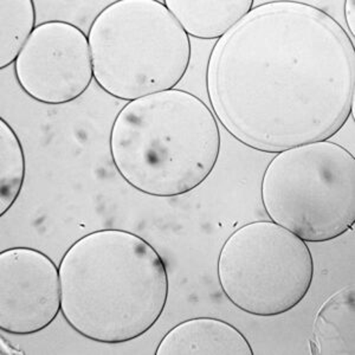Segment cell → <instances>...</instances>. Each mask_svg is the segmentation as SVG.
Instances as JSON below:
<instances>
[{
  "instance_id": "obj_1",
  "label": "cell",
  "mask_w": 355,
  "mask_h": 355,
  "mask_svg": "<svg viewBox=\"0 0 355 355\" xmlns=\"http://www.w3.org/2000/svg\"><path fill=\"white\" fill-rule=\"evenodd\" d=\"M206 92L217 121L251 150L327 141L354 115V43L321 8L268 1L212 48Z\"/></svg>"
},
{
  "instance_id": "obj_2",
  "label": "cell",
  "mask_w": 355,
  "mask_h": 355,
  "mask_svg": "<svg viewBox=\"0 0 355 355\" xmlns=\"http://www.w3.org/2000/svg\"><path fill=\"white\" fill-rule=\"evenodd\" d=\"M62 314L73 331L96 343H123L157 324L170 281L152 244L120 229L77 239L60 264Z\"/></svg>"
},
{
  "instance_id": "obj_3",
  "label": "cell",
  "mask_w": 355,
  "mask_h": 355,
  "mask_svg": "<svg viewBox=\"0 0 355 355\" xmlns=\"http://www.w3.org/2000/svg\"><path fill=\"white\" fill-rule=\"evenodd\" d=\"M214 112L193 94L171 89L130 101L114 120L110 155L119 174L150 197L190 193L220 154Z\"/></svg>"
},
{
  "instance_id": "obj_4",
  "label": "cell",
  "mask_w": 355,
  "mask_h": 355,
  "mask_svg": "<svg viewBox=\"0 0 355 355\" xmlns=\"http://www.w3.org/2000/svg\"><path fill=\"white\" fill-rule=\"evenodd\" d=\"M88 41L94 80L121 101L175 88L190 67V37L164 1H112L95 17Z\"/></svg>"
},
{
  "instance_id": "obj_5",
  "label": "cell",
  "mask_w": 355,
  "mask_h": 355,
  "mask_svg": "<svg viewBox=\"0 0 355 355\" xmlns=\"http://www.w3.org/2000/svg\"><path fill=\"white\" fill-rule=\"evenodd\" d=\"M262 202L271 222L308 243L339 239L355 223V159L319 141L277 154L263 174Z\"/></svg>"
},
{
  "instance_id": "obj_6",
  "label": "cell",
  "mask_w": 355,
  "mask_h": 355,
  "mask_svg": "<svg viewBox=\"0 0 355 355\" xmlns=\"http://www.w3.org/2000/svg\"><path fill=\"white\" fill-rule=\"evenodd\" d=\"M223 293L248 314L272 318L297 307L314 279L307 242L274 222L249 223L234 231L219 252Z\"/></svg>"
},
{
  "instance_id": "obj_7",
  "label": "cell",
  "mask_w": 355,
  "mask_h": 355,
  "mask_svg": "<svg viewBox=\"0 0 355 355\" xmlns=\"http://www.w3.org/2000/svg\"><path fill=\"white\" fill-rule=\"evenodd\" d=\"M18 85L44 105L70 103L94 78L88 36L76 25L49 21L37 25L15 62Z\"/></svg>"
},
{
  "instance_id": "obj_8",
  "label": "cell",
  "mask_w": 355,
  "mask_h": 355,
  "mask_svg": "<svg viewBox=\"0 0 355 355\" xmlns=\"http://www.w3.org/2000/svg\"><path fill=\"white\" fill-rule=\"evenodd\" d=\"M62 311L61 279L48 254L33 248L0 254V329L12 335L44 331Z\"/></svg>"
},
{
  "instance_id": "obj_9",
  "label": "cell",
  "mask_w": 355,
  "mask_h": 355,
  "mask_svg": "<svg viewBox=\"0 0 355 355\" xmlns=\"http://www.w3.org/2000/svg\"><path fill=\"white\" fill-rule=\"evenodd\" d=\"M245 336L223 320L197 318L179 323L162 338L155 355H254Z\"/></svg>"
},
{
  "instance_id": "obj_10",
  "label": "cell",
  "mask_w": 355,
  "mask_h": 355,
  "mask_svg": "<svg viewBox=\"0 0 355 355\" xmlns=\"http://www.w3.org/2000/svg\"><path fill=\"white\" fill-rule=\"evenodd\" d=\"M174 18L189 36L217 40L250 12L252 0H166Z\"/></svg>"
},
{
  "instance_id": "obj_11",
  "label": "cell",
  "mask_w": 355,
  "mask_h": 355,
  "mask_svg": "<svg viewBox=\"0 0 355 355\" xmlns=\"http://www.w3.org/2000/svg\"><path fill=\"white\" fill-rule=\"evenodd\" d=\"M313 354L355 355V291H338L323 304L315 319Z\"/></svg>"
},
{
  "instance_id": "obj_12",
  "label": "cell",
  "mask_w": 355,
  "mask_h": 355,
  "mask_svg": "<svg viewBox=\"0 0 355 355\" xmlns=\"http://www.w3.org/2000/svg\"><path fill=\"white\" fill-rule=\"evenodd\" d=\"M35 28L33 0H0V69L17 61Z\"/></svg>"
},
{
  "instance_id": "obj_13",
  "label": "cell",
  "mask_w": 355,
  "mask_h": 355,
  "mask_svg": "<svg viewBox=\"0 0 355 355\" xmlns=\"http://www.w3.org/2000/svg\"><path fill=\"white\" fill-rule=\"evenodd\" d=\"M26 164L21 140L4 119H0V217L19 198L25 182Z\"/></svg>"
},
{
  "instance_id": "obj_14",
  "label": "cell",
  "mask_w": 355,
  "mask_h": 355,
  "mask_svg": "<svg viewBox=\"0 0 355 355\" xmlns=\"http://www.w3.org/2000/svg\"><path fill=\"white\" fill-rule=\"evenodd\" d=\"M343 16L349 30V38L354 43L355 35V0H346L343 6Z\"/></svg>"
}]
</instances>
